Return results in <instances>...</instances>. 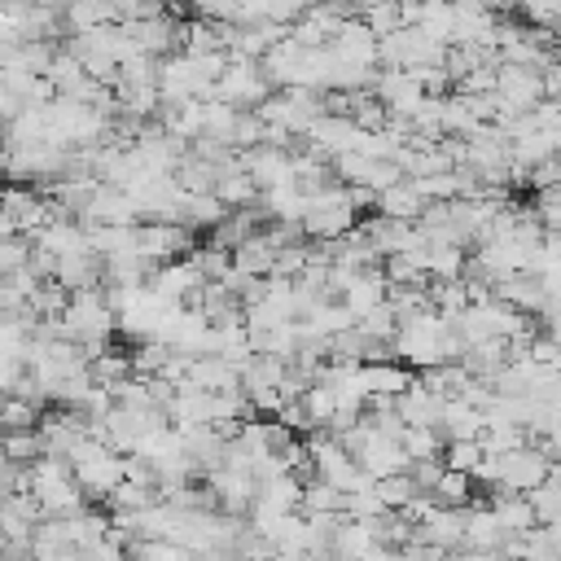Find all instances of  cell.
Masks as SVG:
<instances>
[{"label": "cell", "mask_w": 561, "mask_h": 561, "mask_svg": "<svg viewBox=\"0 0 561 561\" xmlns=\"http://www.w3.org/2000/svg\"><path fill=\"white\" fill-rule=\"evenodd\" d=\"M552 473H557L552 451L539 447V443H526V447H517V451L486 456L482 469L473 473V482H482L491 495H530V491H539Z\"/></svg>", "instance_id": "1"}, {"label": "cell", "mask_w": 561, "mask_h": 561, "mask_svg": "<svg viewBox=\"0 0 561 561\" xmlns=\"http://www.w3.org/2000/svg\"><path fill=\"white\" fill-rule=\"evenodd\" d=\"M61 333L70 342H79L92 355H101L110 346V337L118 333V316L110 311L105 302V289H83V294H70L66 311H61Z\"/></svg>", "instance_id": "2"}, {"label": "cell", "mask_w": 561, "mask_h": 561, "mask_svg": "<svg viewBox=\"0 0 561 561\" xmlns=\"http://www.w3.org/2000/svg\"><path fill=\"white\" fill-rule=\"evenodd\" d=\"M66 460H70L75 482H79V491L88 495V504H110V495L127 482V456L110 451L105 443L83 438Z\"/></svg>", "instance_id": "3"}, {"label": "cell", "mask_w": 561, "mask_h": 561, "mask_svg": "<svg viewBox=\"0 0 561 561\" xmlns=\"http://www.w3.org/2000/svg\"><path fill=\"white\" fill-rule=\"evenodd\" d=\"M355 228H359V210L351 206L346 184L324 188V193L311 197L307 210H302V232H307V241H342V237H351Z\"/></svg>", "instance_id": "4"}, {"label": "cell", "mask_w": 561, "mask_h": 561, "mask_svg": "<svg viewBox=\"0 0 561 561\" xmlns=\"http://www.w3.org/2000/svg\"><path fill=\"white\" fill-rule=\"evenodd\" d=\"M276 88H272V79L263 75V66L259 61H232L228 70H224V79L215 83V101H224V105H232V110H259L267 96H272Z\"/></svg>", "instance_id": "5"}, {"label": "cell", "mask_w": 561, "mask_h": 561, "mask_svg": "<svg viewBox=\"0 0 561 561\" xmlns=\"http://www.w3.org/2000/svg\"><path fill=\"white\" fill-rule=\"evenodd\" d=\"M495 101H500V114H535L548 101L543 75L539 70H522V66H500V75H495Z\"/></svg>", "instance_id": "6"}, {"label": "cell", "mask_w": 561, "mask_h": 561, "mask_svg": "<svg viewBox=\"0 0 561 561\" xmlns=\"http://www.w3.org/2000/svg\"><path fill=\"white\" fill-rule=\"evenodd\" d=\"M193 245H197V237L180 224H153V219L136 224V254L149 259L153 267H167V263L184 259Z\"/></svg>", "instance_id": "7"}, {"label": "cell", "mask_w": 561, "mask_h": 561, "mask_svg": "<svg viewBox=\"0 0 561 561\" xmlns=\"http://www.w3.org/2000/svg\"><path fill=\"white\" fill-rule=\"evenodd\" d=\"M373 96L386 105L390 118H403V123H412L421 114V105H425V88H421V79L412 70H377Z\"/></svg>", "instance_id": "8"}, {"label": "cell", "mask_w": 561, "mask_h": 561, "mask_svg": "<svg viewBox=\"0 0 561 561\" xmlns=\"http://www.w3.org/2000/svg\"><path fill=\"white\" fill-rule=\"evenodd\" d=\"M302 145V140H298ZM294 145V149H298ZM294 149H276V145H259L250 153H241V171L254 180L259 193L272 188H294Z\"/></svg>", "instance_id": "9"}, {"label": "cell", "mask_w": 561, "mask_h": 561, "mask_svg": "<svg viewBox=\"0 0 561 561\" xmlns=\"http://www.w3.org/2000/svg\"><path fill=\"white\" fill-rule=\"evenodd\" d=\"M88 438V421L79 412H66V408H48L39 416V443H44V456H70L79 443Z\"/></svg>", "instance_id": "10"}, {"label": "cell", "mask_w": 561, "mask_h": 561, "mask_svg": "<svg viewBox=\"0 0 561 561\" xmlns=\"http://www.w3.org/2000/svg\"><path fill=\"white\" fill-rule=\"evenodd\" d=\"M355 465H359L373 482H381V478H394V473H408V469H412V460H408V451H403L399 434H386V430H377V434H373V443L355 456Z\"/></svg>", "instance_id": "11"}, {"label": "cell", "mask_w": 561, "mask_h": 561, "mask_svg": "<svg viewBox=\"0 0 561 561\" xmlns=\"http://www.w3.org/2000/svg\"><path fill=\"white\" fill-rule=\"evenodd\" d=\"M491 294H495L504 307L522 311V316H543V307H548V285H543V276H539V272L504 276V280H495V285H491Z\"/></svg>", "instance_id": "12"}, {"label": "cell", "mask_w": 561, "mask_h": 561, "mask_svg": "<svg viewBox=\"0 0 561 561\" xmlns=\"http://www.w3.org/2000/svg\"><path fill=\"white\" fill-rule=\"evenodd\" d=\"M394 408H399V421H403V430H438V421H443V408H447V399H438L421 377H412V386L394 399Z\"/></svg>", "instance_id": "13"}, {"label": "cell", "mask_w": 561, "mask_h": 561, "mask_svg": "<svg viewBox=\"0 0 561 561\" xmlns=\"http://www.w3.org/2000/svg\"><path fill=\"white\" fill-rule=\"evenodd\" d=\"M210 495H215V508L228 513V517H250L254 508V495H259V482L250 473H237V469H219L215 478H206Z\"/></svg>", "instance_id": "14"}, {"label": "cell", "mask_w": 561, "mask_h": 561, "mask_svg": "<svg viewBox=\"0 0 561 561\" xmlns=\"http://www.w3.org/2000/svg\"><path fill=\"white\" fill-rule=\"evenodd\" d=\"M425 210H430L425 193H421L412 180H399V184H390L386 193H377V210H373V215L394 219V224H421Z\"/></svg>", "instance_id": "15"}, {"label": "cell", "mask_w": 561, "mask_h": 561, "mask_svg": "<svg viewBox=\"0 0 561 561\" xmlns=\"http://www.w3.org/2000/svg\"><path fill=\"white\" fill-rule=\"evenodd\" d=\"M180 386H193V390H206V394H224V390H241V373L224 355H202V359H188V373H184Z\"/></svg>", "instance_id": "16"}, {"label": "cell", "mask_w": 561, "mask_h": 561, "mask_svg": "<svg viewBox=\"0 0 561 561\" xmlns=\"http://www.w3.org/2000/svg\"><path fill=\"white\" fill-rule=\"evenodd\" d=\"M31 245H39V250H48L57 263L61 259H70V254H88L92 245H88V232H83V224L79 219H53L48 228H39L35 237H31Z\"/></svg>", "instance_id": "17"}, {"label": "cell", "mask_w": 561, "mask_h": 561, "mask_svg": "<svg viewBox=\"0 0 561 561\" xmlns=\"http://www.w3.org/2000/svg\"><path fill=\"white\" fill-rule=\"evenodd\" d=\"M386 294H390V285H386V272L381 267H368V272H359L351 285H346V294L337 298L355 320H364L368 311H377L381 302H386Z\"/></svg>", "instance_id": "18"}, {"label": "cell", "mask_w": 561, "mask_h": 561, "mask_svg": "<svg viewBox=\"0 0 561 561\" xmlns=\"http://www.w3.org/2000/svg\"><path fill=\"white\" fill-rule=\"evenodd\" d=\"M486 508L495 513V522H500V530H504L508 539H526V535L539 530V517H535L530 495H491Z\"/></svg>", "instance_id": "19"}, {"label": "cell", "mask_w": 561, "mask_h": 561, "mask_svg": "<svg viewBox=\"0 0 561 561\" xmlns=\"http://www.w3.org/2000/svg\"><path fill=\"white\" fill-rule=\"evenodd\" d=\"M508 548V535L500 530L495 513L486 504H469L465 513V552H504Z\"/></svg>", "instance_id": "20"}, {"label": "cell", "mask_w": 561, "mask_h": 561, "mask_svg": "<svg viewBox=\"0 0 561 561\" xmlns=\"http://www.w3.org/2000/svg\"><path fill=\"white\" fill-rule=\"evenodd\" d=\"M359 386L368 399L386 394V399H399L408 386H412V368H403L399 359H386V364H359Z\"/></svg>", "instance_id": "21"}, {"label": "cell", "mask_w": 561, "mask_h": 561, "mask_svg": "<svg viewBox=\"0 0 561 561\" xmlns=\"http://www.w3.org/2000/svg\"><path fill=\"white\" fill-rule=\"evenodd\" d=\"M486 430V416L478 408H469L465 399H447L443 408V421H438V434L443 443H478Z\"/></svg>", "instance_id": "22"}, {"label": "cell", "mask_w": 561, "mask_h": 561, "mask_svg": "<svg viewBox=\"0 0 561 561\" xmlns=\"http://www.w3.org/2000/svg\"><path fill=\"white\" fill-rule=\"evenodd\" d=\"M232 267H237L241 276L267 280L272 267H276V245L267 241V232H259V237H250L245 245H237V250H232Z\"/></svg>", "instance_id": "23"}, {"label": "cell", "mask_w": 561, "mask_h": 561, "mask_svg": "<svg viewBox=\"0 0 561 561\" xmlns=\"http://www.w3.org/2000/svg\"><path fill=\"white\" fill-rule=\"evenodd\" d=\"M88 373H92V381H96V386L118 390L123 381H131V377H136V368H131V351L105 346L101 355H92V359H88Z\"/></svg>", "instance_id": "24"}, {"label": "cell", "mask_w": 561, "mask_h": 561, "mask_svg": "<svg viewBox=\"0 0 561 561\" xmlns=\"http://www.w3.org/2000/svg\"><path fill=\"white\" fill-rule=\"evenodd\" d=\"M465 263H469V250H460V245H425V276L434 285L465 280Z\"/></svg>", "instance_id": "25"}, {"label": "cell", "mask_w": 561, "mask_h": 561, "mask_svg": "<svg viewBox=\"0 0 561 561\" xmlns=\"http://www.w3.org/2000/svg\"><path fill=\"white\" fill-rule=\"evenodd\" d=\"M215 197H219L228 210H250V206H259V188H254V180H250L241 167H232V171L219 175Z\"/></svg>", "instance_id": "26"}, {"label": "cell", "mask_w": 561, "mask_h": 561, "mask_svg": "<svg viewBox=\"0 0 561 561\" xmlns=\"http://www.w3.org/2000/svg\"><path fill=\"white\" fill-rule=\"evenodd\" d=\"M346 118H351V123H355L364 136H377V131H386V123H390V114H386V105L373 96V88L351 96V110H346Z\"/></svg>", "instance_id": "27"}, {"label": "cell", "mask_w": 561, "mask_h": 561, "mask_svg": "<svg viewBox=\"0 0 561 561\" xmlns=\"http://www.w3.org/2000/svg\"><path fill=\"white\" fill-rule=\"evenodd\" d=\"M438 399H460L469 386H473V377L465 373V364H438V368H430V373H416Z\"/></svg>", "instance_id": "28"}, {"label": "cell", "mask_w": 561, "mask_h": 561, "mask_svg": "<svg viewBox=\"0 0 561 561\" xmlns=\"http://www.w3.org/2000/svg\"><path fill=\"white\" fill-rule=\"evenodd\" d=\"M0 456H4L9 465H22V469H31V465L44 456L39 430H13V434H0Z\"/></svg>", "instance_id": "29"}, {"label": "cell", "mask_w": 561, "mask_h": 561, "mask_svg": "<svg viewBox=\"0 0 561 561\" xmlns=\"http://www.w3.org/2000/svg\"><path fill=\"white\" fill-rule=\"evenodd\" d=\"M373 491H377V500H381V508L386 513H408L412 504H416V482H412V473H394V478H381V482H373Z\"/></svg>", "instance_id": "30"}, {"label": "cell", "mask_w": 561, "mask_h": 561, "mask_svg": "<svg viewBox=\"0 0 561 561\" xmlns=\"http://www.w3.org/2000/svg\"><path fill=\"white\" fill-rule=\"evenodd\" d=\"M342 491H333L329 482H320V478H311L307 486H302V517H342Z\"/></svg>", "instance_id": "31"}, {"label": "cell", "mask_w": 561, "mask_h": 561, "mask_svg": "<svg viewBox=\"0 0 561 561\" xmlns=\"http://www.w3.org/2000/svg\"><path fill=\"white\" fill-rule=\"evenodd\" d=\"M39 416L44 408L22 399V394H9L0 399V434H13V430H39Z\"/></svg>", "instance_id": "32"}, {"label": "cell", "mask_w": 561, "mask_h": 561, "mask_svg": "<svg viewBox=\"0 0 561 561\" xmlns=\"http://www.w3.org/2000/svg\"><path fill=\"white\" fill-rule=\"evenodd\" d=\"M307 324L320 333V337H337V333H346V329H355V316L337 302V298H329V302H320L311 316H307Z\"/></svg>", "instance_id": "33"}, {"label": "cell", "mask_w": 561, "mask_h": 561, "mask_svg": "<svg viewBox=\"0 0 561 561\" xmlns=\"http://www.w3.org/2000/svg\"><path fill=\"white\" fill-rule=\"evenodd\" d=\"M237 114H241V110H232V105H224V101H206V131H202V140H215V145H228V149H232Z\"/></svg>", "instance_id": "34"}, {"label": "cell", "mask_w": 561, "mask_h": 561, "mask_svg": "<svg viewBox=\"0 0 561 561\" xmlns=\"http://www.w3.org/2000/svg\"><path fill=\"white\" fill-rule=\"evenodd\" d=\"M355 329H359L368 342H377V346H394V333H399V316L390 311V302H381L377 311H368L364 320H355Z\"/></svg>", "instance_id": "35"}, {"label": "cell", "mask_w": 561, "mask_h": 561, "mask_svg": "<svg viewBox=\"0 0 561 561\" xmlns=\"http://www.w3.org/2000/svg\"><path fill=\"white\" fill-rule=\"evenodd\" d=\"M399 443H403V451H408L412 465L416 460H438L447 451V443H443L438 430H399Z\"/></svg>", "instance_id": "36"}, {"label": "cell", "mask_w": 561, "mask_h": 561, "mask_svg": "<svg viewBox=\"0 0 561 561\" xmlns=\"http://www.w3.org/2000/svg\"><path fill=\"white\" fill-rule=\"evenodd\" d=\"M469 500H473V478L447 469L443 482L434 486V504H438V508H469Z\"/></svg>", "instance_id": "37"}, {"label": "cell", "mask_w": 561, "mask_h": 561, "mask_svg": "<svg viewBox=\"0 0 561 561\" xmlns=\"http://www.w3.org/2000/svg\"><path fill=\"white\" fill-rule=\"evenodd\" d=\"M307 267H311V241H302V245H280V250H276V267H272L267 280H298Z\"/></svg>", "instance_id": "38"}, {"label": "cell", "mask_w": 561, "mask_h": 561, "mask_svg": "<svg viewBox=\"0 0 561 561\" xmlns=\"http://www.w3.org/2000/svg\"><path fill=\"white\" fill-rule=\"evenodd\" d=\"M482 460H486L482 443H447V451H443V465L451 473H469V478L482 469Z\"/></svg>", "instance_id": "39"}, {"label": "cell", "mask_w": 561, "mask_h": 561, "mask_svg": "<svg viewBox=\"0 0 561 561\" xmlns=\"http://www.w3.org/2000/svg\"><path fill=\"white\" fill-rule=\"evenodd\" d=\"M22 267H31V237H9V241H0V276H13V272H22Z\"/></svg>", "instance_id": "40"}, {"label": "cell", "mask_w": 561, "mask_h": 561, "mask_svg": "<svg viewBox=\"0 0 561 561\" xmlns=\"http://www.w3.org/2000/svg\"><path fill=\"white\" fill-rule=\"evenodd\" d=\"M26 355H0V399L18 394V386L26 381Z\"/></svg>", "instance_id": "41"}, {"label": "cell", "mask_w": 561, "mask_h": 561, "mask_svg": "<svg viewBox=\"0 0 561 561\" xmlns=\"http://www.w3.org/2000/svg\"><path fill=\"white\" fill-rule=\"evenodd\" d=\"M408 473H412V482H416V491H421V495H434V486L443 482L447 465H443V456H438V460H416Z\"/></svg>", "instance_id": "42"}, {"label": "cell", "mask_w": 561, "mask_h": 561, "mask_svg": "<svg viewBox=\"0 0 561 561\" xmlns=\"http://www.w3.org/2000/svg\"><path fill=\"white\" fill-rule=\"evenodd\" d=\"M451 561H504V552H456Z\"/></svg>", "instance_id": "43"}, {"label": "cell", "mask_w": 561, "mask_h": 561, "mask_svg": "<svg viewBox=\"0 0 561 561\" xmlns=\"http://www.w3.org/2000/svg\"><path fill=\"white\" fill-rule=\"evenodd\" d=\"M4 197H9V180H4V171H0V206H4Z\"/></svg>", "instance_id": "44"}, {"label": "cell", "mask_w": 561, "mask_h": 561, "mask_svg": "<svg viewBox=\"0 0 561 561\" xmlns=\"http://www.w3.org/2000/svg\"><path fill=\"white\" fill-rule=\"evenodd\" d=\"M0 552H4V530H0Z\"/></svg>", "instance_id": "45"}, {"label": "cell", "mask_w": 561, "mask_h": 561, "mask_svg": "<svg viewBox=\"0 0 561 561\" xmlns=\"http://www.w3.org/2000/svg\"><path fill=\"white\" fill-rule=\"evenodd\" d=\"M0 285H4V276H0Z\"/></svg>", "instance_id": "46"}]
</instances>
